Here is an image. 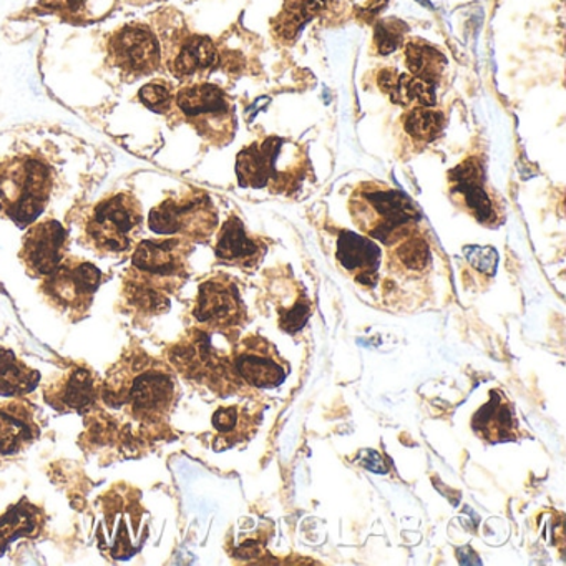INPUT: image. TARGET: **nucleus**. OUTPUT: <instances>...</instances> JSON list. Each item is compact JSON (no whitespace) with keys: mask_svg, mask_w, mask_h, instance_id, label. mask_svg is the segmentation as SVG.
Instances as JSON below:
<instances>
[{"mask_svg":"<svg viewBox=\"0 0 566 566\" xmlns=\"http://www.w3.org/2000/svg\"><path fill=\"white\" fill-rule=\"evenodd\" d=\"M177 397L171 366L134 346L98 386L85 423L95 442L144 446L168 436Z\"/></svg>","mask_w":566,"mask_h":566,"instance_id":"obj_1","label":"nucleus"},{"mask_svg":"<svg viewBox=\"0 0 566 566\" xmlns=\"http://www.w3.org/2000/svg\"><path fill=\"white\" fill-rule=\"evenodd\" d=\"M190 241L148 240L138 243L124 277L125 306L137 317H154L170 307V297L188 280Z\"/></svg>","mask_w":566,"mask_h":566,"instance_id":"obj_2","label":"nucleus"},{"mask_svg":"<svg viewBox=\"0 0 566 566\" xmlns=\"http://www.w3.org/2000/svg\"><path fill=\"white\" fill-rule=\"evenodd\" d=\"M214 336L217 331L207 327L187 331L167 350L168 363L185 379L228 396L237 392L241 386L234 370V347L238 340H230L227 346H217Z\"/></svg>","mask_w":566,"mask_h":566,"instance_id":"obj_3","label":"nucleus"},{"mask_svg":"<svg viewBox=\"0 0 566 566\" xmlns=\"http://www.w3.org/2000/svg\"><path fill=\"white\" fill-rule=\"evenodd\" d=\"M349 208L357 228L384 244L406 240L422 220L419 208L407 195L377 184L357 187Z\"/></svg>","mask_w":566,"mask_h":566,"instance_id":"obj_4","label":"nucleus"},{"mask_svg":"<svg viewBox=\"0 0 566 566\" xmlns=\"http://www.w3.org/2000/svg\"><path fill=\"white\" fill-rule=\"evenodd\" d=\"M54 188L51 167L34 155L0 160V214L19 227L34 223Z\"/></svg>","mask_w":566,"mask_h":566,"instance_id":"obj_5","label":"nucleus"},{"mask_svg":"<svg viewBox=\"0 0 566 566\" xmlns=\"http://www.w3.org/2000/svg\"><path fill=\"white\" fill-rule=\"evenodd\" d=\"M306 174V157L293 142L268 137L244 148L237 160V175L243 188L287 191L300 187Z\"/></svg>","mask_w":566,"mask_h":566,"instance_id":"obj_6","label":"nucleus"},{"mask_svg":"<svg viewBox=\"0 0 566 566\" xmlns=\"http://www.w3.org/2000/svg\"><path fill=\"white\" fill-rule=\"evenodd\" d=\"M144 224L140 203L124 191L95 205L82 227L84 243L102 256L124 254L134 248Z\"/></svg>","mask_w":566,"mask_h":566,"instance_id":"obj_7","label":"nucleus"},{"mask_svg":"<svg viewBox=\"0 0 566 566\" xmlns=\"http://www.w3.org/2000/svg\"><path fill=\"white\" fill-rule=\"evenodd\" d=\"M180 114L185 120L213 145H227L237 130L231 102L227 94L217 85H187L175 97Z\"/></svg>","mask_w":566,"mask_h":566,"instance_id":"obj_8","label":"nucleus"},{"mask_svg":"<svg viewBox=\"0 0 566 566\" xmlns=\"http://www.w3.org/2000/svg\"><path fill=\"white\" fill-rule=\"evenodd\" d=\"M102 283L97 266L78 258H64L57 270L45 276L41 291L52 307L71 321L88 313Z\"/></svg>","mask_w":566,"mask_h":566,"instance_id":"obj_9","label":"nucleus"},{"mask_svg":"<svg viewBox=\"0 0 566 566\" xmlns=\"http://www.w3.org/2000/svg\"><path fill=\"white\" fill-rule=\"evenodd\" d=\"M148 227L157 234H171L181 240L207 241L218 227V214L210 197L200 191L170 198L151 210Z\"/></svg>","mask_w":566,"mask_h":566,"instance_id":"obj_10","label":"nucleus"},{"mask_svg":"<svg viewBox=\"0 0 566 566\" xmlns=\"http://www.w3.org/2000/svg\"><path fill=\"white\" fill-rule=\"evenodd\" d=\"M160 42L145 24H127L115 31L107 42V62L124 78H140L161 67Z\"/></svg>","mask_w":566,"mask_h":566,"instance_id":"obj_11","label":"nucleus"},{"mask_svg":"<svg viewBox=\"0 0 566 566\" xmlns=\"http://www.w3.org/2000/svg\"><path fill=\"white\" fill-rule=\"evenodd\" d=\"M193 316L201 327L221 333H233L243 326L247 323V311L237 284L227 276L205 281L198 290Z\"/></svg>","mask_w":566,"mask_h":566,"instance_id":"obj_12","label":"nucleus"},{"mask_svg":"<svg viewBox=\"0 0 566 566\" xmlns=\"http://www.w3.org/2000/svg\"><path fill=\"white\" fill-rule=\"evenodd\" d=\"M234 370L248 386L274 389L286 380L290 364L266 337L251 334L234 347Z\"/></svg>","mask_w":566,"mask_h":566,"instance_id":"obj_13","label":"nucleus"},{"mask_svg":"<svg viewBox=\"0 0 566 566\" xmlns=\"http://www.w3.org/2000/svg\"><path fill=\"white\" fill-rule=\"evenodd\" d=\"M450 195L453 200L469 211L479 223L485 227L499 224L500 214L495 201L485 187V168L476 158L460 164L449 174Z\"/></svg>","mask_w":566,"mask_h":566,"instance_id":"obj_14","label":"nucleus"},{"mask_svg":"<svg viewBox=\"0 0 566 566\" xmlns=\"http://www.w3.org/2000/svg\"><path fill=\"white\" fill-rule=\"evenodd\" d=\"M67 244L65 228L59 221L45 220L29 228L19 256L31 276L45 277L64 261Z\"/></svg>","mask_w":566,"mask_h":566,"instance_id":"obj_15","label":"nucleus"},{"mask_svg":"<svg viewBox=\"0 0 566 566\" xmlns=\"http://www.w3.org/2000/svg\"><path fill=\"white\" fill-rule=\"evenodd\" d=\"M165 57L168 71L185 81L211 71L217 65L218 52L211 39L177 31L165 42Z\"/></svg>","mask_w":566,"mask_h":566,"instance_id":"obj_16","label":"nucleus"},{"mask_svg":"<svg viewBox=\"0 0 566 566\" xmlns=\"http://www.w3.org/2000/svg\"><path fill=\"white\" fill-rule=\"evenodd\" d=\"M98 386L97 376L91 369L72 366L44 387V399L61 413L87 412L95 402Z\"/></svg>","mask_w":566,"mask_h":566,"instance_id":"obj_17","label":"nucleus"},{"mask_svg":"<svg viewBox=\"0 0 566 566\" xmlns=\"http://www.w3.org/2000/svg\"><path fill=\"white\" fill-rule=\"evenodd\" d=\"M472 430L483 442L502 443L518 440L515 407L502 390H490L489 402L473 413Z\"/></svg>","mask_w":566,"mask_h":566,"instance_id":"obj_18","label":"nucleus"},{"mask_svg":"<svg viewBox=\"0 0 566 566\" xmlns=\"http://www.w3.org/2000/svg\"><path fill=\"white\" fill-rule=\"evenodd\" d=\"M337 260L347 273L353 274L357 283L373 287L379 277L382 251L379 244L369 238L360 237L353 231H340Z\"/></svg>","mask_w":566,"mask_h":566,"instance_id":"obj_19","label":"nucleus"},{"mask_svg":"<svg viewBox=\"0 0 566 566\" xmlns=\"http://www.w3.org/2000/svg\"><path fill=\"white\" fill-rule=\"evenodd\" d=\"M38 422L32 407L24 400L0 402V455H14L38 439Z\"/></svg>","mask_w":566,"mask_h":566,"instance_id":"obj_20","label":"nucleus"},{"mask_svg":"<svg viewBox=\"0 0 566 566\" xmlns=\"http://www.w3.org/2000/svg\"><path fill=\"white\" fill-rule=\"evenodd\" d=\"M217 258L223 263L234 264L240 268H254L266 253L263 241L251 238L247 233L243 221L238 217H230L227 223L221 227L218 234Z\"/></svg>","mask_w":566,"mask_h":566,"instance_id":"obj_21","label":"nucleus"},{"mask_svg":"<svg viewBox=\"0 0 566 566\" xmlns=\"http://www.w3.org/2000/svg\"><path fill=\"white\" fill-rule=\"evenodd\" d=\"M44 510L22 499L0 516V553L19 538H38L44 530Z\"/></svg>","mask_w":566,"mask_h":566,"instance_id":"obj_22","label":"nucleus"},{"mask_svg":"<svg viewBox=\"0 0 566 566\" xmlns=\"http://www.w3.org/2000/svg\"><path fill=\"white\" fill-rule=\"evenodd\" d=\"M260 412H250L248 407H220L213 416V427L217 430L214 449H230L238 442L250 439L260 423Z\"/></svg>","mask_w":566,"mask_h":566,"instance_id":"obj_23","label":"nucleus"},{"mask_svg":"<svg viewBox=\"0 0 566 566\" xmlns=\"http://www.w3.org/2000/svg\"><path fill=\"white\" fill-rule=\"evenodd\" d=\"M38 370L22 363L12 350L0 347V396L24 397L38 389Z\"/></svg>","mask_w":566,"mask_h":566,"instance_id":"obj_24","label":"nucleus"},{"mask_svg":"<svg viewBox=\"0 0 566 566\" xmlns=\"http://www.w3.org/2000/svg\"><path fill=\"white\" fill-rule=\"evenodd\" d=\"M326 8V0H291L281 14L274 19L273 29L277 39L291 42L297 38L304 25Z\"/></svg>","mask_w":566,"mask_h":566,"instance_id":"obj_25","label":"nucleus"},{"mask_svg":"<svg viewBox=\"0 0 566 566\" xmlns=\"http://www.w3.org/2000/svg\"><path fill=\"white\" fill-rule=\"evenodd\" d=\"M406 65L412 77L436 84L446 71L447 59L427 42L410 41L406 45Z\"/></svg>","mask_w":566,"mask_h":566,"instance_id":"obj_26","label":"nucleus"},{"mask_svg":"<svg viewBox=\"0 0 566 566\" xmlns=\"http://www.w3.org/2000/svg\"><path fill=\"white\" fill-rule=\"evenodd\" d=\"M390 101L400 107H433L436 105V84L399 74L396 87L390 92Z\"/></svg>","mask_w":566,"mask_h":566,"instance_id":"obj_27","label":"nucleus"},{"mask_svg":"<svg viewBox=\"0 0 566 566\" xmlns=\"http://www.w3.org/2000/svg\"><path fill=\"white\" fill-rule=\"evenodd\" d=\"M446 117L432 107H412L403 117V130L412 140L429 144L442 132Z\"/></svg>","mask_w":566,"mask_h":566,"instance_id":"obj_28","label":"nucleus"},{"mask_svg":"<svg viewBox=\"0 0 566 566\" xmlns=\"http://www.w3.org/2000/svg\"><path fill=\"white\" fill-rule=\"evenodd\" d=\"M392 256L402 270L409 271V273H420L430 263L429 244L423 238L410 234L406 240L397 243Z\"/></svg>","mask_w":566,"mask_h":566,"instance_id":"obj_29","label":"nucleus"},{"mask_svg":"<svg viewBox=\"0 0 566 566\" xmlns=\"http://www.w3.org/2000/svg\"><path fill=\"white\" fill-rule=\"evenodd\" d=\"M95 2L97 0H41V11L51 12V14L59 15L64 21L88 22L97 18L95 14Z\"/></svg>","mask_w":566,"mask_h":566,"instance_id":"obj_30","label":"nucleus"},{"mask_svg":"<svg viewBox=\"0 0 566 566\" xmlns=\"http://www.w3.org/2000/svg\"><path fill=\"white\" fill-rule=\"evenodd\" d=\"M407 25L397 19H387L379 22L374 31V48L377 54L389 55L402 45L406 38Z\"/></svg>","mask_w":566,"mask_h":566,"instance_id":"obj_31","label":"nucleus"},{"mask_svg":"<svg viewBox=\"0 0 566 566\" xmlns=\"http://www.w3.org/2000/svg\"><path fill=\"white\" fill-rule=\"evenodd\" d=\"M142 104L157 114H168L174 108L175 95L167 82L155 81L142 87L138 94Z\"/></svg>","mask_w":566,"mask_h":566,"instance_id":"obj_32","label":"nucleus"},{"mask_svg":"<svg viewBox=\"0 0 566 566\" xmlns=\"http://www.w3.org/2000/svg\"><path fill=\"white\" fill-rule=\"evenodd\" d=\"M465 258L469 261L470 266L475 268L480 273L495 274L496 264H499V254L493 248L483 247H467Z\"/></svg>","mask_w":566,"mask_h":566,"instance_id":"obj_33","label":"nucleus"},{"mask_svg":"<svg viewBox=\"0 0 566 566\" xmlns=\"http://www.w3.org/2000/svg\"><path fill=\"white\" fill-rule=\"evenodd\" d=\"M311 307L307 301H300L293 310L287 311L286 314L281 313L280 326L281 329L286 331L290 334H296L301 327L306 324L307 317H310Z\"/></svg>","mask_w":566,"mask_h":566,"instance_id":"obj_34","label":"nucleus"},{"mask_svg":"<svg viewBox=\"0 0 566 566\" xmlns=\"http://www.w3.org/2000/svg\"><path fill=\"white\" fill-rule=\"evenodd\" d=\"M397 78H399V74H397L396 69H384V71H380L379 77H377L380 91L384 94H390L392 88L396 87Z\"/></svg>","mask_w":566,"mask_h":566,"instance_id":"obj_35","label":"nucleus"},{"mask_svg":"<svg viewBox=\"0 0 566 566\" xmlns=\"http://www.w3.org/2000/svg\"><path fill=\"white\" fill-rule=\"evenodd\" d=\"M364 467H367V469L374 470V465H382V457L379 455V453L374 452V450H366L364 452Z\"/></svg>","mask_w":566,"mask_h":566,"instance_id":"obj_36","label":"nucleus"},{"mask_svg":"<svg viewBox=\"0 0 566 566\" xmlns=\"http://www.w3.org/2000/svg\"><path fill=\"white\" fill-rule=\"evenodd\" d=\"M135 4H148V2H161V0H132Z\"/></svg>","mask_w":566,"mask_h":566,"instance_id":"obj_37","label":"nucleus"}]
</instances>
